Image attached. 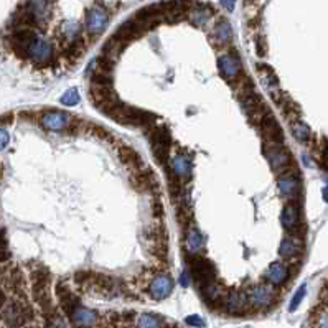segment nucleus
<instances>
[{"instance_id": "1", "label": "nucleus", "mask_w": 328, "mask_h": 328, "mask_svg": "<svg viewBox=\"0 0 328 328\" xmlns=\"http://www.w3.org/2000/svg\"><path fill=\"white\" fill-rule=\"evenodd\" d=\"M94 328H180L171 324L165 317L154 314V312H140L135 314L132 310L125 312H109L101 315L99 324Z\"/></svg>"}, {"instance_id": "2", "label": "nucleus", "mask_w": 328, "mask_h": 328, "mask_svg": "<svg viewBox=\"0 0 328 328\" xmlns=\"http://www.w3.org/2000/svg\"><path fill=\"white\" fill-rule=\"evenodd\" d=\"M244 292L251 314H269L271 310L275 309L277 302H279V292L274 287L267 285L266 282L252 284Z\"/></svg>"}, {"instance_id": "3", "label": "nucleus", "mask_w": 328, "mask_h": 328, "mask_svg": "<svg viewBox=\"0 0 328 328\" xmlns=\"http://www.w3.org/2000/svg\"><path fill=\"white\" fill-rule=\"evenodd\" d=\"M25 56H27L33 64H37V66H48V64H52L53 58H55L53 45L50 43L47 38L35 35L32 43L28 45Z\"/></svg>"}, {"instance_id": "4", "label": "nucleus", "mask_w": 328, "mask_h": 328, "mask_svg": "<svg viewBox=\"0 0 328 328\" xmlns=\"http://www.w3.org/2000/svg\"><path fill=\"white\" fill-rule=\"evenodd\" d=\"M264 155H266V160L271 165V168L274 170L275 173H284L292 164L289 152H287L279 142H274V140H267L264 144Z\"/></svg>"}, {"instance_id": "5", "label": "nucleus", "mask_w": 328, "mask_h": 328, "mask_svg": "<svg viewBox=\"0 0 328 328\" xmlns=\"http://www.w3.org/2000/svg\"><path fill=\"white\" fill-rule=\"evenodd\" d=\"M108 23H109V12L101 3H96L86 13L84 30L91 37H99L106 30V27H108Z\"/></svg>"}, {"instance_id": "6", "label": "nucleus", "mask_w": 328, "mask_h": 328, "mask_svg": "<svg viewBox=\"0 0 328 328\" xmlns=\"http://www.w3.org/2000/svg\"><path fill=\"white\" fill-rule=\"evenodd\" d=\"M171 292H173V279H171L168 274H165V272H160V274L154 275L152 279L149 280L145 294H147L149 299L160 302V300L168 299L171 295Z\"/></svg>"}, {"instance_id": "7", "label": "nucleus", "mask_w": 328, "mask_h": 328, "mask_svg": "<svg viewBox=\"0 0 328 328\" xmlns=\"http://www.w3.org/2000/svg\"><path fill=\"white\" fill-rule=\"evenodd\" d=\"M40 124L48 132H64V130L71 129L73 117L63 110H47L40 117Z\"/></svg>"}, {"instance_id": "8", "label": "nucleus", "mask_w": 328, "mask_h": 328, "mask_svg": "<svg viewBox=\"0 0 328 328\" xmlns=\"http://www.w3.org/2000/svg\"><path fill=\"white\" fill-rule=\"evenodd\" d=\"M52 17V0H27L25 18L30 23L45 25Z\"/></svg>"}, {"instance_id": "9", "label": "nucleus", "mask_w": 328, "mask_h": 328, "mask_svg": "<svg viewBox=\"0 0 328 328\" xmlns=\"http://www.w3.org/2000/svg\"><path fill=\"white\" fill-rule=\"evenodd\" d=\"M218 71L226 81L234 83L243 74V64L234 53H223L218 58Z\"/></svg>"}, {"instance_id": "10", "label": "nucleus", "mask_w": 328, "mask_h": 328, "mask_svg": "<svg viewBox=\"0 0 328 328\" xmlns=\"http://www.w3.org/2000/svg\"><path fill=\"white\" fill-rule=\"evenodd\" d=\"M289 279H290V267L282 261L272 262L264 274V282L267 285L274 287L275 290L282 289L289 282Z\"/></svg>"}, {"instance_id": "11", "label": "nucleus", "mask_w": 328, "mask_h": 328, "mask_svg": "<svg viewBox=\"0 0 328 328\" xmlns=\"http://www.w3.org/2000/svg\"><path fill=\"white\" fill-rule=\"evenodd\" d=\"M170 168L175 178H178L180 181H188L193 173V162L186 154L178 152L170 157Z\"/></svg>"}, {"instance_id": "12", "label": "nucleus", "mask_w": 328, "mask_h": 328, "mask_svg": "<svg viewBox=\"0 0 328 328\" xmlns=\"http://www.w3.org/2000/svg\"><path fill=\"white\" fill-rule=\"evenodd\" d=\"M277 188H279V193L284 198L294 201L295 196L300 193V178L292 171H284L277 180Z\"/></svg>"}, {"instance_id": "13", "label": "nucleus", "mask_w": 328, "mask_h": 328, "mask_svg": "<svg viewBox=\"0 0 328 328\" xmlns=\"http://www.w3.org/2000/svg\"><path fill=\"white\" fill-rule=\"evenodd\" d=\"M280 224L285 231L294 234L300 224V210L295 201H287L280 211Z\"/></svg>"}, {"instance_id": "14", "label": "nucleus", "mask_w": 328, "mask_h": 328, "mask_svg": "<svg viewBox=\"0 0 328 328\" xmlns=\"http://www.w3.org/2000/svg\"><path fill=\"white\" fill-rule=\"evenodd\" d=\"M302 249H304V243H302V239L299 236L287 234L282 238L279 244V256L284 261H292V259H295L297 256L302 254Z\"/></svg>"}, {"instance_id": "15", "label": "nucleus", "mask_w": 328, "mask_h": 328, "mask_svg": "<svg viewBox=\"0 0 328 328\" xmlns=\"http://www.w3.org/2000/svg\"><path fill=\"white\" fill-rule=\"evenodd\" d=\"M213 17V10L210 7H206V5H196V7L190 8L188 13H186V18H188V22L191 25H195V27H206L208 22Z\"/></svg>"}, {"instance_id": "16", "label": "nucleus", "mask_w": 328, "mask_h": 328, "mask_svg": "<svg viewBox=\"0 0 328 328\" xmlns=\"http://www.w3.org/2000/svg\"><path fill=\"white\" fill-rule=\"evenodd\" d=\"M185 243H186V249H188L191 256H198L200 252L205 249L203 234H201L196 228H193V226H191V228L188 229V233H186Z\"/></svg>"}, {"instance_id": "17", "label": "nucleus", "mask_w": 328, "mask_h": 328, "mask_svg": "<svg viewBox=\"0 0 328 328\" xmlns=\"http://www.w3.org/2000/svg\"><path fill=\"white\" fill-rule=\"evenodd\" d=\"M231 38H233V30H231V25L229 22H226V20H221L215 25L213 28V40L216 45H228L231 42Z\"/></svg>"}, {"instance_id": "18", "label": "nucleus", "mask_w": 328, "mask_h": 328, "mask_svg": "<svg viewBox=\"0 0 328 328\" xmlns=\"http://www.w3.org/2000/svg\"><path fill=\"white\" fill-rule=\"evenodd\" d=\"M290 130H292L294 137L299 140V142H307V140L310 139V135H312L310 127L305 122H302V120H294V122L290 124Z\"/></svg>"}, {"instance_id": "19", "label": "nucleus", "mask_w": 328, "mask_h": 328, "mask_svg": "<svg viewBox=\"0 0 328 328\" xmlns=\"http://www.w3.org/2000/svg\"><path fill=\"white\" fill-rule=\"evenodd\" d=\"M81 98H79V93L76 88H71L68 91H64V94L61 96V104L68 106V108H71V106H76Z\"/></svg>"}, {"instance_id": "20", "label": "nucleus", "mask_w": 328, "mask_h": 328, "mask_svg": "<svg viewBox=\"0 0 328 328\" xmlns=\"http://www.w3.org/2000/svg\"><path fill=\"white\" fill-rule=\"evenodd\" d=\"M305 294H307V285L304 284V285H300L299 289H297V292L294 294V297H292V300H290V307H289V310H290V312H294V310L297 309V307L300 305V302L304 300Z\"/></svg>"}, {"instance_id": "21", "label": "nucleus", "mask_w": 328, "mask_h": 328, "mask_svg": "<svg viewBox=\"0 0 328 328\" xmlns=\"http://www.w3.org/2000/svg\"><path fill=\"white\" fill-rule=\"evenodd\" d=\"M8 142H10V135H8V132H7V130H5V129L0 127V150H3L5 147H7Z\"/></svg>"}, {"instance_id": "22", "label": "nucleus", "mask_w": 328, "mask_h": 328, "mask_svg": "<svg viewBox=\"0 0 328 328\" xmlns=\"http://www.w3.org/2000/svg\"><path fill=\"white\" fill-rule=\"evenodd\" d=\"M191 279H193V277H191V272L190 271H183V272H181V275H180V284L183 285V287H188Z\"/></svg>"}, {"instance_id": "23", "label": "nucleus", "mask_w": 328, "mask_h": 328, "mask_svg": "<svg viewBox=\"0 0 328 328\" xmlns=\"http://www.w3.org/2000/svg\"><path fill=\"white\" fill-rule=\"evenodd\" d=\"M221 5H223L228 12H231V10L234 8V5H236V0H221Z\"/></svg>"}, {"instance_id": "24", "label": "nucleus", "mask_w": 328, "mask_h": 328, "mask_svg": "<svg viewBox=\"0 0 328 328\" xmlns=\"http://www.w3.org/2000/svg\"><path fill=\"white\" fill-rule=\"evenodd\" d=\"M324 164L328 166V147L325 149V154H324Z\"/></svg>"}]
</instances>
